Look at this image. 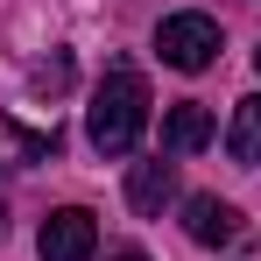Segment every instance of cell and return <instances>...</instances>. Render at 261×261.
<instances>
[{
  "label": "cell",
  "mask_w": 261,
  "mask_h": 261,
  "mask_svg": "<svg viewBox=\"0 0 261 261\" xmlns=\"http://www.w3.org/2000/svg\"><path fill=\"white\" fill-rule=\"evenodd\" d=\"M212 134H219L212 127V106H198V99H184V106L163 113V148H170V155H198Z\"/></svg>",
  "instance_id": "8992f818"
},
{
  "label": "cell",
  "mask_w": 261,
  "mask_h": 261,
  "mask_svg": "<svg viewBox=\"0 0 261 261\" xmlns=\"http://www.w3.org/2000/svg\"><path fill=\"white\" fill-rule=\"evenodd\" d=\"M254 71H261V49H254Z\"/></svg>",
  "instance_id": "7c38bea8"
},
{
  "label": "cell",
  "mask_w": 261,
  "mask_h": 261,
  "mask_svg": "<svg viewBox=\"0 0 261 261\" xmlns=\"http://www.w3.org/2000/svg\"><path fill=\"white\" fill-rule=\"evenodd\" d=\"M184 233H191L198 247H233V240L247 233V219L233 212L226 198H212V191H198V198H184Z\"/></svg>",
  "instance_id": "277c9868"
},
{
  "label": "cell",
  "mask_w": 261,
  "mask_h": 261,
  "mask_svg": "<svg viewBox=\"0 0 261 261\" xmlns=\"http://www.w3.org/2000/svg\"><path fill=\"white\" fill-rule=\"evenodd\" d=\"M36 254H43V261H92V254H99V219H92L85 205L49 212L43 233H36Z\"/></svg>",
  "instance_id": "3957f363"
},
{
  "label": "cell",
  "mask_w": 261,
  "mask_h": 261,
  "mask_svg": "<svg viewBox=\"0 0 261 261\" xmlns=\"http://www.w3.org/2000/svg\"><path fill=\"white\" fill-rule=\"evenodd\" d=\"M0 233H7V212H0Z\"/></svg>",
  "instance_id": "8fae6325"
},
{
  "label": "cell",
  "mask_w": 261,
  "mask_h": 261,
  "mask_svg": "<svg viewBox=\"0 0 261 261\" xmlns=\"http://www.w3.org/2000/svg\"><path fill=\"white\" fill-rule=\"evenodd\" d=\"M226 155L233 163H261V92H247L233 106V127H226Z\"/></svg>",
  "instance_id": "52a82bcc"
},
{
  "label": "cell",
  "mask_w": 261,
  "mask_h": 261,
  "mask_svg": "<svg viewBox=\"0 0 261 261\" xmlns=\"http://www.w3.org/2000/svg\"><path fill=\"white\" fill-rule=\"evenodd\" d=\"M7 134H14V148H21V155H29V163H43V155H57V148H64V134L57 127H14V120H7Z\"/></svg>",
  "instance_id": "ba28073f"
},
{
  "label": "cell",
  "mask_w": 261,
  "mask_h": 261,
  "mask_svg": "<svg viewBox=\"0 0 261 261\" xmlns=\"http://www.w3.org/2000/svg\"><path fill=\"white\" fill-rule=\"evenodd\" d=\"M170 198H176V163L155 155V163H134V170H127V205H134L141 219H163Z\"/></svg>",
  "instance_id": "5b68a950"
},
{
  "label": "cell",
  "mask_w": 261,
  "mask_h": 261,
  "mask_svg": "<svg viewBox=\"0 0 261 261\" xmlns=\"http://www.w3.org/2000/svg\"><path fill=\"white\" fill-rule=\"evenodd\" d=\"M219 21L212 14H170L163 29H155V49H163V64L170 71H212L219 64Z\"/></svg>",
  "instance_id": "7a4b0ae2"
},
{
  "label": "cell",
  "mask_w": 261,
  "mask_h": 261,
  "mask_svg": "<svg viewBox=\"0 0 261 261\" xmlns=\"http://www.w3.org/2000/svg\"><path fill=\"white\" fill-rule=\"evenodd\" d=\"M106 261H148V254H141V247H113Z\"/></svg>",
  "instance_id": "30bf717a"
},
{
  "label": "cell",
  "mask_w": 261,
  "mask_h": 261,
  "mask_svg": "<svg viewBox=\"0 0 261 261\" xmlns=\"http://www.w3.org/2000/svg\"><path fill=\"white\" fill-rule=\"evenodd\" d=\"M148 127V78L134 71V64H113L99 92H92V113H85V134L99 155H127L134 141Z\"/></svg>",
  "instance_id": "6da1fadb"
},
{
  "label": "cell",
  "mask_w": 261,
  "mask_h": 261,
  "mask_svg": "<svg viewBox=\"0 0 261 261\" xmlns=\"http://www.w3.org/2000/svg\"><path fill=\"white\" fill-rule=\"evenodd\" d=\"M29 85H36V92H49V99H57V92L71 85V57H64V49H57V57H43V64L29 71Z\"/></svg>",
  "instance_id": "9c48e42d"
}]
</instances>
